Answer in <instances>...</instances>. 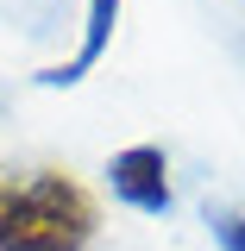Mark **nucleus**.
I'll use <instances>...</instances> for the list:
<instances>
[{"label":"nucleus","mask_w":245,"mask_h":251,"mask_svg":"<svg viewBox=\"0 0 245 251\" xmlns=\"http://www.w3.org/2000/svg\"><path fill=\"white\" fill-rule=\"evenodd\" d=\"M94 232L101 207L69 170H0V251H88Z\"/></svg>","instance_id":"obj_1"},{"label":"nucleus","mask_w":245,"mask_h":251,"mask_svg":"<svg viewBox=\"0 0 245 251\" xmlns=\"http://www.w3.org/2000/svg\"><path fill=\"white\" fill-rule=\"evenodd\" d=\"M107 182H113V195H120L126 207H138V214H170V163H163V151L157 145H132V151H120L113 163H107Z\"/></svg>","instance_id":"obj_2"},{"label":"nucleus","mask_w":245,"mask_h":251,"mask_svg":"<svg viewBox=\"0 0 245 251\" xmlns=\"http://www.w3.org/2000/svg\"><path fill=\"white\" fill-rule=\"evenodd\" d=\"M113 25H120V0H88V19H82V44H76V57H69V63H51V69H38V82H44V88H76L94 63L107 57Z\"/></svg>","instance_id":"obj_3"},{"label":"nucleus","mask_w":245,"mask_h":251,"mask_svg":"<svg viewBox=\"0 0 245 251\" xmlns=\"http://www.w3.org/2000/svg\"><path fill=\"white\" fill-rule=\"evenodd\" d=\"M214 239H220V251H245V214H233V207H220L214 220Z\"/></svg>","instance_id":"obj_4"}]
</instances>
